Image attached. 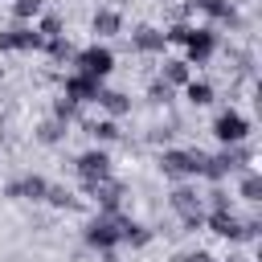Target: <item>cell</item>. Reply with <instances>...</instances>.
<instances>
[{"label":"cell","instance_id":"30bf717a","mask_svg":"<svg viewBox=\"0 0 262 262\" xmlns=\"http://www.w3.org/2000/svg\"><path fill=\"white\" fill-rule=\"evenodd\" d=\"M74 168H78L82 184H94V180L111 176V156H106L102 147H90V151H82V156L74 160Z\"/></svg>","mask_w":262,"mask_h":262},{"label":"cell","instance_id":"ba28073f","mask_svg":"<svg viewBox=\"0 0 262 262\" xmlns=\"http://www.w3.org/2000/svg\"><path fill=\"white\" fill-rule=\"evenodd\" d=\"M205 225H209V233H217V237H225V242H246V221H242L233 209H213V213L205 217Z\"/></svg>","mask_w":262,"mask_h":262},{"label":"cell","instance_id":"5bb4252c","mask_svg":"<svg viewBox=\"0 0 262 262\" xmlns=\"http://www.w3.org/2000/svg\"><path fill=\"white\" fill-rule=\"evenodd\" d=\"M147 242H151V229H147L143 221H131V217L119 213V246H135V250H139V246H147Z\"/></svg>","mask_w":262,"mask_h":262},{"label":"cell","instance_id":"ffe728a7","mask_svg":"<svg viewBox=\"0 0 262 262\" xmlns=\"http://www.w3.org/2000/svg\"><path fill=\"white\" fill-rule=\"evenodd\" d=\"M86 135H94L98 143H111V139H119L123 131H119V119H98V123H86Z\"/></svg>","mask_w":262,"mask_h":262},{"label":"cell","instance_id":"8992f818","mask_svg":"<svg viewBox=\"0 0 262 262\" xmlns=\"http://www.w3.org/2000/svg\"><path fill=\"white\" fill-rule=\"evenodd\" d=\"M29 49H45V37L37 25H12L0 33V53H29Z\"/></svg>","mask_w":262,"mask_h":262},{"label":"cell","instance_id":"e0dca14e","mask_svg":"<svg viewBox=\"0 0 262 262\" xmlns=\"http://www.w3.org/2000/svg\"><path fill=\"white\" fill-rule=\"evenodd\" d=\"M102 111H106V119H123L127 111H131V98L123 94V90H98V98H94Z\"/></svg>","mask_w":262,"mask_h":262},{"label":"cell","instance_id":"83f0119b","mask_svg":"<svg viewBox=\"0 0 262 262\" xmlns=\"http://www.w3.org/2000/svg\"><path fill=\"white\" fill-rule=\"evenodd\" d=\"M37 29H41V37H45V41H49V37H61V16H57V12H49V16H41V25H37Z\"/></svg>","mask_w":262,"mask_h":262},{"label":"cell","instance_id":"484cf974","mask_svg":"<svg viewBox=\"0 0 262 262\" xmlns=\"http://www.w3.org/2000/svg\"><path fill=\"white\" fill-rule=\"evenodd\" d=\"M53 119H57V123H74V119H78V102L66 98V94L53 98Z\"/></svg>","mask_w":262,"mask_h":262},{"label":"cell","instance_id":"7402d4cb","mask_svg":"<svg viewBox=\"0 0 262 262\" xmlns=\"http://www.w3.org/2000/svg\"><path fill=\"white\" fill-rule=\"evenodd\" d=\"M242 201H250V205H258V201H262V176H258L254 168H246V172H242Z\"/></svg>","mask_w":262,"mask_h":262},{"label":"cell","instance_id":"ac0fdd59","mask_svg":"<svg viewBox=\"0 0 262 262\" xmlns=\"http://www.w3.org/2000/svg\"><path fill=\"white\" fill-rule=\"evenodd\" d=\"M90 29H94L98 37H115V33H123V16H119L115 8H98L94 20H90Z\"/></svg>","mask_w":262,"mask_h":262},{"label":"cell","instance_id":"7a4b0ae2","mask_svg":"<svg viewBox=\"0 0 262 262\" xmlns=\"http://www.w3.org/2000/svg\"><path fill=\"white\" fill-rule=\"evenodd\" d=\"M205 160H209V156H205L201 147H164V151H160V172L172 176V180H180V176H201Z\"/></svg>","mask_w":262,"mask_h":262},{"label":"cell","instance_id":"4fadbf2b","mask_svg":"<svg viewBox=\"0 0 262 262\" xmlns=\"http://www.w3.org/2000/svg\"><path fill=\"white\" fill-rule=\"evenodd\" d=\"M98 90H102V82H98V78H86V74H78V70H74V74L66 78V90H61V94H66V98H74V102L82 106V102H94V98H98Z\"/></svg>","mask_w":262,"mask_h":262},{"label":"cell","instance_id":"6da1fadb","mask_svg":"<svg viewBox=\"0 0 262 262\" xmlns=\"http://www.w3.org/2000/svg\"><path fill=\"white\" fill-rule=\"evenodd\" d=\"M250 160H254V151H250L246 143H229V147H221L217 156H209V160H205L201 176L217 184V180H225V176H233V172H246V168H250Z\"/></svg>","mask_w":262,"mask_h":262},{"label":"cell","instance_id":"44dd1931","mask_svg":"<svg viewBox=\"0 0 262 262\" xmlns=\"http://www.w3.org/2000/svg\"><path fill=\"white\" fill-rule=\"evenodd\" d=\"M192 74H188V61L184 57H172V61H164V82L168 86H184Z\"/></svg>","mask_w":262,"mask_h":262},{"label":"cell","instance_id":"9c48e42d","mask_svg":"<svg viewBox=\"0 0 262 262\" xmlns=\"http://www.w3.org/2000/svg\"><path fill=\"white\" fill-rule=\"evenodd\" d=\"M184 53H188V57H184L188 66H192V61L205 66V61L217 53V33H213V29H188V37H184Z\"/></svg>","mask_w":262,"mask_h":262},{"label":"cell","instance_id":"7c38bea8","mask_svg":"<svg viewBox=\"0 0 262 262\" xmlns=\"http://www.w3.org/2000/svg\"><path fill=\"white\" fill-rule=\"evenodd\" d=\"M86 188L94 192L98 213H119V205H123V196H127V188H123L115 176H102V180H94V184H86Z\"/></svg>","mask_w":262,"mask_h":262},{"label":"cell","instance_id":"5b68a950","mask_svg":"<svg viewBox=\"0 0 262 262\" xmlns=\"http://www.w3.org/2000/svg\"><path fill=\"white\" fill-rule=\"evenodd\" d=\"M86 246L94 250H115L119 246V213H98L86 221Z\"/></svg>","mask_w":262,"mask_h":262},{"label":"cell","instance_id":"cb8c5ba5","mask_svg":"<svg viewBox=\"0 0 262 262\" xmlns=\"http://www.w3.org/2000/svg\"><path fill=\"white\" fill-rule=\"evenodd\" d=\"M45 49H49V57H53V61H74V53H78L66 37H49V41H45Z\"/></svg>","mask_w":262,"mask_h":262},{"label":"cell","instance_id":"d6986e66","mask_svg":"<svg viewBox=\"0 0 262 262\" xmlns=\"http://www.w3.org/2000/svg\"><path fill=\"white\" fill-rule=\"evenodd\" d=\"M184 98H188L192 106H209V102H213V86H209V82L188 78V82H184Z\"/></svg>","mask_w":262,"mask_h":262},{"label":"cell","instance_id":"52a82bcc","mask_svg":"<svg viewBox=\"0 0 262 262\" xmlns=\"http://www.w3.org/2000/svg\"><path fill=\"white\" fill-rule=\"evenodd\" d=\"M213 135L229 147V143H246L250 139V119L246 115H237V111H221L217 119H213Z\"/></svg>","mask_w":262,"mask_h":262},{"label":"cell","instance_id":"4dcf8cb0","mask_svg":"<svg viewBox=\"0 0 262 262\" xmlns=\"http://www.w3.org/2000/svg\"><path fill=\"white\" fill-rule=\"evenodd\" d=\"M172 135H176V131H172V127H156V131H151V143H168V139H172Z\"/></svg>","mask_w":262,"mask_h":262},{"label":"cell","instance_id":"2e32d148","mask_svg":"<svg viewBox=\"0 0 262 262\" xmlns=\"http://www.w3.org/2000/svg\"><path fill=\"white\" fill-rule=\"evenodd\" d=\"M192 8H201L205 16H213L221 25H242V16H237V8L229 0H192Z\"/></svg>","mask_w":262,"mask_h":262},{"label":"cell","instance_id":"d6a6232c","mask_svg":"<svg viewBox=\"0 0 262 262\" xmlns=\"http://www.w3.org/2000/svg\"><path fill=\"white\" fill-rule=\"evenodd\" d=\"M102 262H119V254L115 250H102Z\"/></svg>","mask_w":262,"mask_h":262},{"label":"cell","instance_id":"603a6c76","mask_svg":"<svg viewBox=\"0 0 262 262\" xmlns=\"http://www.w3.org/2000/svg\"><path fill=\"white\" fill-rule=\"evenodd\" d=\"M45 201H49L53 209H78V196H74L70 188H61V184H49V192H45Z\"/></svg>","mask_w":262,"mask_h":262},{"label":"cell","instance_id":"4316f807","mask_svg":"<svg viewBox=\"0 0 262 262\" xmlns=\"http://www.w3.org/2000/svg\"><path fill=\"white\" fill-rule=\"evenodd\" d=\"M37 12H41V0H12V16H16L20 25H29Z\"/></svg>","mask_w":262,"mask_h":262},{"label":"cell","instance_id":"3957f363","mask_svg":"<svg viewBox=\"0 0 262 262\" xmlns=\"http://www.w3.org/2000/svg\"><path fill=\"white\" fill-rule=\"evenodd\" d=\"M168 205H172V213L184 221V229H201V225H205V205H201V192H196L192 184H176V188L168 192Z\"/></svg>","mask_w":262,"mask_h":262},{"label":"cell","instance_id":"f1b7e54d","mask_svg":"<svg viewBox=\"0 0 262 262\" xmlns=\"http://www.w3.org/2000/svg\"><path fill=\"white\" fill-rule=\"evenodd\" d=\"M147 98L151 102H172V86L160 78V82H151V90H147Z\"/></svg>","mask_w":262,"mask_h":262},{"label":"cell","instance_id":"277c9868","mask_svg":"<svg viewBox=\"0 0 262 262\" xmlns=\"http://www.w3.org/2000/svg\"><path fill=\"white\" fill-rule=\"evenodd\" d=\"M74 70L86 74V78H98V82H102V78L115 70V53H111L106 45H86V49L74 53Z\"/></svg>","mask_w":262,"mask_h":262},{"label":"cell","instance_id":"f546056e","mask_svg":"<svg viewBox=\"0 0 262 262\" xmlns=\"http://www.w3.org/2000/svg\"><path fill=\"white\" fill-rule=\"evenodd\" d=\"M209 205H213V209H233V201H229L225 188H213V192H209Z\"/></svg>","mask_w":262,"mask_h":262},{"label":"cell","instance_id":"1f68e13d","mask_svg":"<svg viewBox=\"0 0 262 262\" xmlns=\"http://www.w3.org/2000/svg\"><path fill=\"white\" fill-rule=\"evenodd\" d=\"M172 262H213V258H209V254H201V250H196V254H176V258H172Z\"/></svg>","mask_w":262,"mask_h":262},{"label":"cell","instance_id":"8fae6325","mask_svg":"<svg viewBox=\"0 0 262 262\" xmlns=\"http://www.w3.org/2000/svg\"><path fill=\"white\" fill-rule=\"evenodd\" d=\"M45 192H49V180L45 176H33V172L4 184V196L8 201H45Z\"/></svg>","mask_w":262,"mask_h":262},{"label":"cell","instance_id":"d4e9b609","mask_svg":"<svg viewBox=\"0 0 262 262\" xmlns=\"http://www.w3.org/2000/svg\"><path fill=\"white\" fill-rule=\"evenodd\" d=\"M37 139H41V143H61V139H66V123H57V119H45V123L37 127Z\"/></svg>","mask_w":262,"mask_h":262},{"label":"cell","instance_id":"9a60e30c","mask_svg":"<svg viewBox=\"0 0 262 262\" xmlns=\"http://www.w3.org/2000/svg\"><path fill=\"white\" fill-rule=\"evenodd\" d=\"M164 33L160 29H151V25H139L135 33H131V49H139V53H164Z\"/></svg>","mask_w":262,"mask_h":262}]
</instances>
